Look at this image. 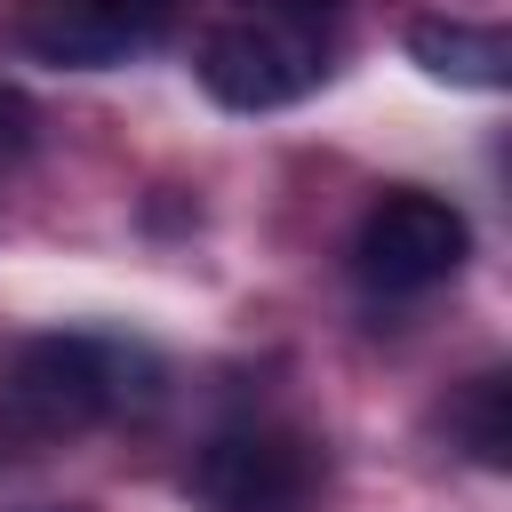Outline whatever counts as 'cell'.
<instances>
[{"mask_svg":"<svg viewBox=\"0 0 512 512\" xmlns=\"http://www.w3.org/2000/svg\"><path fill=\"white\" fill-rule=\"evenodd\" d=\"M200 88L224 112H280L328 80V40L320 24H280V16H232L200 40L192 56Z\"/></svg>","mask_w":512,"mask_h":512,"instance_id":"1","label":"cell"},{"mask_svg":"<svg viewBox=\"0 0 512 512\" xmlns=\"http://www.w3.org/2000/svg\"><path fill=\"white\" fill-rule=\"evenodd\" d=\"M184 488L200 512H312L320 448L288 424H232L192 456Z\"/></svg>","mask_w":512,"mask_h":512,"instance_id":"2","label":"cell"},{"mask_svg":"<svg viewBox=\"0 0 512 512\" xmlns=\"http://www.w3.org/2000/svg\"><path fill=\"white\" fill-rule=\"evenodd\" d=\"M464 256H472V224L440 192H384L352 232V272L376 296H424L456 280Z\"/></svg>","mask_w":512,"mask_h":512,"instance_id":"3","label":"cell"},{"mask_svg":"<svg viewBox=\"0 0 512 512\" xmlns=\"http://www.w3.org/2000/svg\"><path fill=\"white\" fill-rule=\"evenodd\" d=\"M144 360L104 344V336H32L16 352V400L48 424V432H80L112 408H128L144 384Z\"/></svg>","mask_w":512,"mask_h":512,"instance_id":"4","label":"cell"},{"mask_svg":"<svg viewBox=\"0 0 512 512\" xmlns=\"http://www.w3.org/2000/svg\"><path fill=\"white\" fill-rule=\"evenodd\" d=\"M168 24H176V0H32L24 48L40 64L104 72V64H128L136 48H152Z\"/></svg>","mask_w":512,"mask_h":512,"instance_id":"5","label":"cell"},{"mask_svg":"<svg viewBox=\"0 0 512 512\" xmlns=\"http://www.w3.org/2000/svg\"><path fill=\"white\" fill-rule=\"evenodd\" d=\"M408 56H416L432 80L480 88V96H496V88L512 80V40H504L496 24H472V16H416V24H408Z\"/></svg>","mask_w":512,"mask_h":512,"instance_id":"6","label":"cell"},{"mask_svg":"<svg viewBox=\"0 0 512 512\" xmlns=\"http://www.w3.org/2000/svg\"><path fill=\"white\" fill-rule=\"evenodd\" d=\"M448 432L472 448V464H488V472L512 464V384H504V368H480V376L456 392Z\"/></svg>","mask_w":512,"mask_h":512,"instance_id":"7","label":"cell"},{"mask_svg":"<svg viewBox=\"0 0 512 512\" xmlns=\"http://www.w3.org/2000/svg\"><path fill=\"white\" fill-rule=\"evenodd\" d=\"M248 16H280V24H320V16H336L344 0H240Z\"/></svg>","mask_w":512,"mask_h":512,"instance_id":"8","label":"cell"}]
</instances>
